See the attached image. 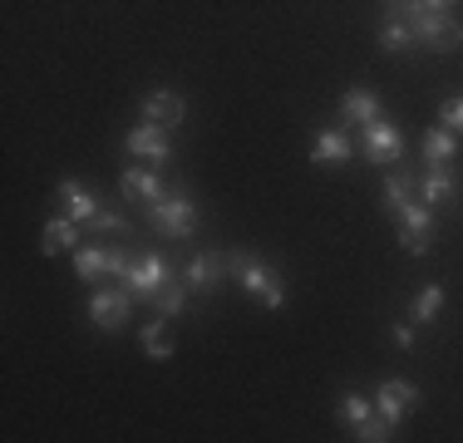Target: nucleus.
<instances>
[{
  "mask_svg": "<svg viewBox=\"0 0 463 443\" xmlns=\"http://www.w3.org/2000/svg\"><path fill=\"white\" fill-rule=\"evenodd\" d=\"M128 257L124 251H109V247H80L74 251V276L80 281H104V276H124Z\"/></svg>",
  "mask_w": 463,
  "mask_h": 443,
  "instance_id": "nucleus-6",
  "label": "nucleus"
},
{
  "mask_svg": "<svg viewBox=\"0 0 463 443\" xmlns=\"http://www.w3.org/2000/svg\"><path fill=\"white\" fill-rule=\"evenodd\" d=\"M90 227H94V231H124V217H118V212H99Z\"/></svg>",
  "mask_w": 463,
  "mask_h": 443,
  "instance_id": "nucleus-27",
  "label": "nucleus"
},
{
  "mask_svg": "<svg viewBox=\"0 0 463 443\" xmlns=\"http://www.w3.org/2000/svg\"><path fill=\"white\" fill-rule=\"evenodd\" d=\"M222 276H227V251H203V257H193L183 281H187V291H213Z\"/></svg>",
  "mask_w": 463,
  "mask_h": 443,
  "instance_id": "nucleus-11",
  "label": "nucleus"
},
{
  "mask_svg": "<svg viewBox=\"0 0 463 443\" xmlns=\"http://www.w3.org/2000/svg\"><path fill=\"white\" fill-rule=\"evenodd\" d=\"M118 281H124L134 296H148V301H153V296L163 291V281H168V261L153 257V251H138V257H128V266H124Z\"/></svg>",
  "mask_w": 463,
  "mask_h": 443,
  "instance_id": "nucleus-5",
  "label": "nucleus"
},
{
  "mask_svg": "<svg viewBox=\"0 0 463 443\" xmlns=\"http://www.w3.org/2000/svg\"><path fill=\"white\" fill-rule=\"evenodd\" d=\"M138 340H143V354H148V360H173V330H168V316H163V320H148Z\"/></svg>",
  "mask_w": 463,
  "mask_h": 443,
  "instance_id": "nucleus-19",
  "label": "nucleus"
},
{
  "mask_svg": "<svg viewBox=\"0 0 463 443\" xmlns=\"http://www.w3.org/2000/svg\"><path fill=\"white\" fill-rule=\"evenodd\" d=\"M394 345L410 350V345H414V325H394Z\"/></svg>",
  "mask_w": 463,
  "mask_h": 443,
  "instance_id": "nucleus-28",
  "label": "nucleus"
},
{
  "mask_svg": "<svg viewBox=\"0 0 463 443\" xmlns=\"http://www.w3.org/2000/svg\"><path fill=\"white\" fill-rule=\"evenodd\" d=\"M128 301H134V291L128 286H114V291H99L90 301V316L99 330H124L128 325Z\"/></svg>",
  "mask_w": 463,
  "mask_h": 443,
  "instance_id": "nucleus-8",
  "label": "nucleus"
},
{
  "mask_svg": "<svg viewBox=\"0 0 463 443\" xmlns=\"http://www.w3.org/2000/svg\"><path fill=\"white\" fill-rule=\"evenodd\" d=\"M60 207H64V217H80V222H94L99 212H104L99 197L84 183H74V177H64V183H60Z\"/></svg>",
  "mask_w": 463,
  "mask_h": 443,
  "instance_id": "nucleus-13",
  "label": "nucleus"
},
{
  "mask_svg": "<svg viewBox=\"0 0 463 443\" xmlns=\"http://www.w3.org/2000/svg\"><path fill=\"white\" fill-rule=\"evenodd\" d=\"M390 429H394V424H390L384 414H370L365 424H355V438H360V443H384V438H394Z\"/></svg>",
  "mask_w": 463,
  "mask_h": 443,
  "instance_id": "nucleus-24",
  "label": "nucleus"
},
{
  "mask_svg": "<svg viewBox=\"0 0 463 443\" xmlns=\"http://www.w3.org/2000/svg\"><path fill=\"white\" fill-rule=\"evenodd\" d=\"M380 197H384V212L400 217V247L410 251V257H424L429 231H434V217H429L424 197H414V177L410 173H390L384 187H380Z\"/></svg>",
  "mask_w": 463,
  "mask_h": 443,
  "instance_id": "nucleus-1",
  "label": "nucleus"
},
{
  "mask_svg": "<svg viewBox=\"0 0 463 443\" xmlns=\"http://www.w3.org/2000/svg\"><path fill=\"white\" fill-rule=\"evenodd\" d=\"M360 148H365V158L370 163H394L404 153V138H400V128L394 124H384V118H374V124H365V133H360Z\"/></svg>",
  "mask_w": 463,
  "mask_h": 443,
  "instance_id": "nucleus-7",
  "label": "nucleus"
},
{
  "mask_svg": "<svg viewBox=\"0 0 463 443\" xmlns=\"http://www.w3.org/2000/svg\"><path fill=\"white\" fill-rule=\"evenodd\" d=\"M148 222L163 231V237H193V227H197V212H193V197H187V187H173L163 203H153L148 207Z\"/></svg>",
  "mask_w": 463,
  "mask_h": 443,
  "instance_id": "nucleus-4",
  "label": "nucleus"
},
{
  "mask_svg": "<svg viewBox=\"0 0 463 443\" xmlns=\"http://www.w3.org/2000/svg\"><path fill=\"white\" fill-rule=\"evenodd\" d=\"M424 5H434V10H449V5H454V0H424Z\"/></svg>",
  "mask_w": 463,
  "mask_h": 443,
  "instance_id": "nucleus-29",
  "label": "nucleus"
},
{
  "mask_svg": "<svg viewBox=\"0 0 463 443\" xmlns=\"http://www.w3.org/2000/svg\"><path fill=\"white\" fill-rule=\"evenodd\" d=\"M227 276H237L241 291H251L267 310H281V306H286V286H281V276L271 271L267 261H257L251 251H227Z\"/></svg>",
  "mask_w": 463,
  "mask_h": 443,
  "instance_id": "nucleus-3",
  "label": "nucleus"
},
{
  "mask_svg": "<svg viewBox=\"0 0 463 443\" xmlns=\"http://www.w3.org/2000/svg\"><path fill=\"white\" fill-rule=\"evenodd\" d=\"M384 20H404L410 25V35L414 44H424V50H434V54H449V50H458L463 44V25L449 10H434V5H424V0H384Z\"/></svg>",
  "mask_w": 463,
  "mask_h": 443,
  "instance_id": "nucleus-2",
  "label": "nucleus"
},
{
  "mask_svg": "<svg viewBox=\"0 0 463 443\" xmlns=\"http://www.w3.org/2000/svg\"><path fill=\"white\" fill-rule=\"evenodd\" d=\"M439 306H444V291H439V286H424L410 306V320L414 325H429V320H439Z\"/></svg>",
  "mask_w": 463,
  "mask_h": 443,
  "instance_id": "nucleus-22",
  "label": "nucleus"
},
{
  "mask_svg": "<svg viewBox=\"0 0 463 443\" xmlns=\"http://www.w3.org/2000/svg\"><path fill=\"white\" fill-rule=\"evenodd\" d=\"M439 124H444L449 133H463V99H449V104L439 108Z\"/></svg>",
  "mask_w": 463,
  "mask_h": 443,
  "instance_id": "nucleus-26",
  "label": "nucleus"
},
{
  "mask_svg": "<svg viewBox=\"0 0 463 443\" xmlns=\"http://www.w3.org/2000/svg\"><path fill=\"white\" fill-rule=\"evenodd\" d=\"M419 197H424L429 207H444L449 197H454V173H449V168H429L424 183H419Z\"/></svg>",
  "mask_w": 463,
  "mask_h": 443,
  "instance_id": "nucleus-20",
  "label": "nucleus"
},
{
  "mask_svg": "<svg viewBox=\"0 0 463 443\" xmlns=\"http://www.w3.org/2000/svg\"><path fill=\"white\" fill-rule=\"evenodd\" d=\"M340 114L350 118V124H374L380 118V99L370 94V89H345V99H340Z\"/></svg>",
  "mask_w": 463,
  "mask_h": 443,
  "instance_id": "nucleus-16",
  "label": "nucleus"
},
{
  "mask_svg": "<svg viewBox=\"0 0 463 443\" xmlns=\"http://www.w3.org/2000/svg\"><path fill=\"white\" fill-rule=\"evenodd\" d=\"M143 118H148V124H158V128H178L183 118H187V104H183L178 94H168V89H158V94L143 99Z\"/></svg>",
  "mask_w": 463,
  "mask_h": 443,
  "instance_id": "nucleus-12",
  "label": "nucleus"
},
{
  "mask_svg": "<svg viewBox=\"0 0 463 443\" xmlns=\"http://www.w3.org/2000/svg\"><path fill=\"white\" fill-rule=\"evenodd\" d=\"M118 187H124L128 197H138V203H163V197H168V187H163V177L153 173V168H128L124 177H118Z\"/></svg>",
  "mask_w": 463,
  "mask_h": 443,
  "instance_id": "nucleus-14",
  "label": "nucleus"
},
{
  "mask_svg": "<svg viewBox=\"0 0 463 443\" xmlns=\"http://www.w3.org/2000/svg\"><path fill=\"white\" fill-rule=\"evenodd\" d=\"M335 414H340V424H365V419H370V404H365L360 394H345V399L335 404Z\"/></svg>",
  "mask_w": 463,
  "mask_h": 443,
  "instance_id": "nucleus-25",
  "label": "nucleus"
},
{
  "mask_svg": "<svg viewBox=\"0 0 463 443\" xmlns=\"http://www.w3.org/2000/svg\"><path fill=\"white\" fill-rule=\"evenodd\" d=\"M458 153V133H449L444 124H434V128H424V158H429V168H449V158Z\"/></svg>",
  "mask_w": 463,
  "mask_h": 443,
  "instance_id": "nucleus-15",
  "label": "nucleus"
},
{
  "mask_svg": "<svg viewBox=\"0 0 463 443\" xmlns=\"http://www.w3.org/2000/svg\"><path fill=\"white\" fill-rule=\"evenodd\" d=\"M311 158L321 163V168H335V163H345V158H350V138H345L340 128H326L321 138H316Z\"/></svg>",
  "mask_w": 463,
  "mask_h": 443,
  "instance_id": "nucleus-18",
  "label": "nucleus"
},
{
  "mask_svg": "<svg viewBox=\"0 0 463 443\" xmlns=\"http://www.w3.org/2000/svg\"><path fill=\"white\" fill-rule=\"evenodd\" d=\"M410 44H414V35H410V25H404V20H384V25H380V50L404 54Z\"/></svg>",
  "mask_w": 463,
  "mask_h": 443,
  "instance_id": "nucleus-23",
  "label": "nucleus"
},
{
  "mask_svg": "<svg viewBox=\"0 0 463 443\" xmlns=\"http://www.w3.org/2000/svg\"><path fill=\"white\" fill-rule=\"evenodd\" d=\"M183 301H187V281H183V276H168V281H163V291L153 296V306H158V316H178V310H183Z\"/></svg>",
  "mask_w": 463,
  "mask_h": 443,
  "instance_id": "nucleus-21",
  "label": "nucleus"
},
{
  "mask_svg": "<svg viewBox=\"0 0 463 443\" xmlns=\"http://www.w3.org/2000/svg\"><path fill=\"white\" fill-rule=\"evenodd\" d=\"M40 247L50 251V257H60V251H80V227H74V217H54L45 227V241Z\"/></svg>",
  "mask_w": 463,
  "mask_h": 443,
  "instance_id": "nucleus-17",
  "label": "nucleus"
},
{
  "mask_svg": "<svg viewBox=\"0 0 463 443\" xmlns=\"http://www.w3.org/2000/svg\"><path fill=\"white\" fill-rule=\"evenodd\" d=\"M414 404H419V390H414L410 380H384V384H380V404H374V409H380L390 424H400V419L410 414Z\"/></svg>",
  "mask_w": 463,
  "mask_h": 443,
  "instance_id": "nucleus-10",
  "label": "nucleus"
},
{
  "mask_svg": "<svg viewBox=\"0 0 463 443\" xmlns=\"http://www.w3.org/2000/svg\"><path fill=\"white\" fill-rule=\"evenodd\" d=\"M128 153H134V158H148L153 168H158V163H168V158H173L168 128H158V124H148V118H143V124L128 133Z\"/></svg>",
  "mask_w": 463,
  "mask_h": 443,
  "instance_id": "nucleus-9",
  "label": "nucleus"
}]
</instances>
